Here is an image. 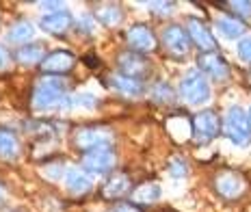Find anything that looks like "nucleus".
<instances>
[{"label":"nucleus","mask_w":251,"mask_h":212,"mask_svg":"<svg viewBox=\"0 0 251 212\" xmlns=\"http://www.w3.org/2000/svg\"><path fill=\"white\" fill-rule=\"evenodd\" d=\"M247 119H249V128H251V108L247 111Z\"/></svg>","instance_id":"nucleus-32"},{"label":"nucleus","mask_w":251,"mask_h":212,"mask_svg":"<svg viewBox=\"0 0 251 212\" xmlns=\"http://www.w3.org/2000/svg\"><path fill=\"white\" fill-rule=\"evenodd\" d=\"M238 56L245 61V63H251V37L240 39V44H238Z\"/></svg>","instance_id":"nucleus-27"},{"label":"nucleus","mask_w":251,"mask_h":212,"mask_svg":"<svg viewBox=\"0 0 251 212\" xmlns=\"http://www.w3.org/2000/svg\"><path fill=\"white\" fill-rule=\"evenodd\" d=\"M72 143L82 154L93 152V149H111V145L115 143V134L106 126H82L74 130Z\"/></svg>","instance_id":"nucleus-1"},{"label":"nucleus","mask_w":251,"mask_h":212,"mask_svg":"<svg viewBox=\"0 0 251 212\" xmlns=\"http://www.w3.org/2000/svg\"><path fill=\"white\" fill-rule=\"evenodd\" d=\"M126 44L137 54H148L156 50V37L145 24H134L126 30Z\"/></svg>","instance_id":"nucleus-8"},{"label":"nucleus","mask_w":251,"mask_h":212,"mask_svg":"<svg viewBox=\"0 0 251 212\" xmlns=\"http://www.w3.org/2000/svg\"><path fill=\"white\" fill-rule=\"evenodd\" d=\"M18 152H20L18 137L11 130H7V128H0V158L11 160L18 156Z\"/></svg>","instance_id":"nucleus-21"},{"label":"nucleus","mask_w":251,"mask_h":212,"mask_svg":"<svg viewBox=\"0 0 251 212\" xmlns=\"http://www.w3.org/2000/svg\"><path fill=\"white\" fill-rule=\"evenodd\" d=\"M63 180H65V186H67V190H70V195H74V197H85L89 190L93 188V180L78 167L67 169Z\"/></svg>","instance_id":"nucleus-16"},{"label":"nucleus","mask_w":251,"mask_h":212,"mask_svg":"<svg viewBox=\"0 0 251 212\" xmlns=\"http://www.w3.org/2000/svg\"><path fill=\"white\" fill-rule=\"evenodd\" d=\"M217 28L221 30V33L226 35L227 39H236V37H240V35L245 33V24L240 22L238 18H234V15L219 18V20H217Z\"/></svg>","instance_id":"nucleus-23"},{"label":"nucleus","mask_w":251,"mask_h":212,"mask_svg":"<svg viewBox=\"0 0 251 212\" xmlns=\"http://www.w3.org/2000/svg\"><path fill=\"white\" fill-rule=\"evenodd\" d=\"M163 44H165V48L176 56L186 54L188 48H191V39H188L186 30L182 26H177V24H171V26H167L163 30Z\"/></svg>","instance_id":"nucleus-14"},{"label":"nucleus","mask_w":251,"mask_h":212,"mask_svg":"<svg viewBox=\"0 0 251 212\" xmlns=\"http://www.w3.org/2000/svg\"><path fill=\"white\" fill-rule=\"evenodd\" d=\"M115 160L113 149H93L82 156V167L91 173H108L115 167Z\"/></svg>","instance_id":"nucleus-12"},{"label":"nucleus","mask_w":251,"mask_h":212,"mask_svg":"<svg viewBox=\"0 0 251 212\" xmlns=\"http://www.w3.org/2000/svg\"><path fill=\"white\" fill-rule=\"evenodd\" d=\"M160 195H163V190H160L158 184L154 182H148V184H141L137 190H134V204L137 206H150V204H156V201L160 199Z\"/></svg>","instance_id":"nucleus-22"},{"label":"nucleus","mask_w":251,"mask_h":212,"mask_svg":"<svg viewBox=\"0 0 251 212\" xmlns=\"http://www.w3.org/2000/svg\"><path fill=\"white\" fill-rule=\"evenodd\" d=\"M117 67L122 76H128V78H134L139 82L150 74V61L145 59V54H137L132 50L117 56Z\"/></svg>","instance_id":"nucleus-7"},{"label":"nucleus","mask_w":251,"mask_h":212,"mask_svg":"<svg viewBox=\"0 0 251 212\" xmlns=\"http://www.w3.org/2000/svg\"><path fill=\"white\" fill-rule=\"evenodd\" d=\"M150 7L156 15H169V13H174L176 2H151Z\"/></svg>","instance_id":"nucleus-28"},{"label":"nucleus","mask_w":251,"mask_h":212,"mask_svg":"<svg viewBox=\"0 0 251 212\" xmlns=\"http://www.w3.org/2000/svg\"><path fill=\"white\" fill-rule=\"evenodd\" d=\"M197 65L206 76H210L212 80H226L229 76V65L223 61V56L217 52H201L197 59Z\"/></svg>","instance_id":"nucleus-13"},{"label":"nucleus","mask_w":251,"mask_h":212,"mask_svg":"<svg viewBox=\"0 0 251 212\" xmlns=\"http://www.w3.org/2000/svg\"><path fill=\"white\" fill-rule=\"evenodd\" d=\"M65 89H63V82L56 78H48L44 82H39L37 89L33 91V108L37 111H48V108L61 106L65 102Z\"/></svg>","instance_id":"nucleus-3"},{"label":"nucleus","mask_w":251,"mask_h":212,"mask_svg":"<svg viewBox=\"0 0 251 212\" xmlns=\"http://www.w3.org/2000/svg\"><path fill=\"white\" fill-rule=\"evenodd\" d=\"M0 197H2V190H0Z\"/></svg>","instance_id":"nucleus-33"},{"label":"nucleus","mask_w":251,"mask_h":212,"mask_svg":"<svg viewBox=\"0 0 251 212\" xmlns=\"http://www.w3.org/2000/svg\"><path fill=\"white\" fill-rule=\"evenodd\" d=\"M7 65H9V52L0 46V70H4Z\"/></svg>","instance_id":"nucleus-30"},{"label":"nucleus","mask_w":251,"mask_h":212,"mask_svg":"<svg viewBox=\"0 0 251 212\" xmlns=\"http://www.w3.org/2000/svg\"><path fill=\"white\" fill-rule=\"evenodd\" d=\"M169 171H171V175L174 178H184L186 175V163L182 158H171V163H169Z\"/></svg>","instance_id":"nucleus-26"},{"label":"nucleus","mask_w":251,"mask_h":212,"mask_svg":"<svg viewBox=\"0 0 251 212\" xmlns=\"http://www.w3.org/2000/svg\"><path fill=\"white\" fill-rule=\"evenodd\" d=\"M72 22H74L72 13L61 9V11H52L50 15H44L39 20V28L50 35H65L72 28Z\"/></svg>","instance_id":"nucleus-15"},{"label":"nucleus","mask_w":251,"mask_h":212,"mask_svg":"<svg viewBox=\"0 0 251 212\" xmlns=\"http://www.w3.org/2000/svg\"><path fill=\"white\" fill-rule=\"evenodd\" d=\"M80 24H82V30H87V33L91 30V33H93V26H89V18H82Z\"/></svg>","instance_id":"nucleus-31"},{"label":"nucleus","mask_w":251,"mask_h":212,"mask_svg":"<svg viewBox=\"0 0 251 212\" xmlns=\"http://www.w3.org/2000/svg\"><path fill=\"white\" fill-rule=\"evenodd\" d=\"M33 37H35V26L30 22H26V20L15 22L7 33V41L9 44H15V46H22V44L26 46V41H30Z\"/></svg>","instance_id":"nucleus-19"},{"label":"nucleus","mask_w":251,"mask_h":212,"mask_svg":"<svg viewBox=\"0 0 251 212\" xmlns=\"http://www.w3.org/2000/svg\"><path fill=\"white\" fill-rule=\"evenodd\" d=\"M113 91H117L119 95H126V97H137L143 93V82L134 80V78H128V76H122V74H115L111 76L108 80Z\"/></svg>","instance_id":"nucleus-17"},{"label":"nucleus","mask_w":251,"mask_h":212,"mask_svg":"<svg viewBox=\"0 0 251 212\" xmlns=\"http://www.w3.org/2000/svg\"><path fill=\"white\" fill-rule=\"evenodd\" d=\"M76 65V56L67 50H56V52L46 54V59L41 61L39 70L44 74H52V76H65L74 70Z\"/></svg>","instance_id":"nucleus-9"},{"label":"nucleus","mask_w":251,"mask_h":212,"mask_svg":"<svg viewBox=\"0 0 251 212\" xmlns=\"http://www.w3.org/2000/svg\"><path fill=\"white\" fill-rule=\"evenodd\" d=\"M180 95L184 97L188 104H206L210 100V85L203 78L200 71H191L184 76V80L180 82Z\"/></svg>","instance_id":"nucleus-5"},{"label":"nucleus","mask_w":251,"mask_h":212,"mask_svg":"<svg viewBox=\"0 0 251 212\" xmlns=\"http://www.w3.org/2000/svg\"><path fill=\"white\" fill-rule=\"evenodd\" d=\"M128 193H132V180L124 171H115L108 175V180L102 184V190H100L102 199H106V201H117L126 197Z\"/></svg>","instance_id":"nucleus-10"},{"label":"nucleus","mask_w":251,"mask_h":212,"mask_svg":"<svg viewBox=\"0 0 251 212\" xmlns=\"http://www.w3.org/2000/svg\"><path fill=\"white\" fill-rule=\"evenodd\" d=\"M223 7L232 9L234 13L243 15V18H251V2H245V0H234V2H227Z\"/></svg>","instance_id":"nucleus-25"},{"label":"nucleus","mask_w":251,"mask_h":212,"mask_svg":"<svg viewBox=\"0 0 251 212\" xmlns=\"http://www.w3.org/2000/svg\"><path fill=\"white\" fill-rule=\"evenodd\" d=\"M221 132L226 134L229 141L238 147H245L251 141V128H249V119H247V111L240 106H232L227 108L226 117L221 123Z\"/></svg>","instance_id":"nucleus-2"},{"label":"nucleus","mask_w":251,"mask_h":212,"mask_svg":"<svg viewBox=\"0 0 251 212\" xmlns=\"http://www.w3.org/2000/svg\"><path fill=\"white\" fill-rule=\"evenodd\" d=\"M221 134V119L214 111H201L191 117V137L197 143H210Z\"/></svg>","instance_id":"nucleus-4"},{"label":"nucleus","mask_w":251,"mask_h":212,"mask_svg":"<svg viewBox=\"0 0 251 212\" xmlns=\"http://www.w3.org/2000/svg\"><path fill=\"white\" fill-rule=\"evenodd\" d=\"M151 95H154V100L160 102V104H165V102H171V100H174V91H171L169 87L165 85V82H158V85L151 89Z\"/></svg>","instance_id":"nucleus-24"},{"label":"nucleus","mask_w":251,"mask_h":212,"mask_svg":"<svg viewBox=\"0 0 251 212\" xmlns=\"http://www.w3.org/2000/svg\"><path fill=\"white\" fill-rule=\"evenodd\" d=\"M111 212H141V208L137 204H130V201H122V204L113 206Z\"/></svg>","instance_id":"nucleus-29"},{"label":"nucleus","mask_w":251,"mask_h":212,"mask_svg":"<svg viewBox=\"0 0 251 212\" xmlns=\"http://www.w3.org/2000/svg\"><path fill=\"white\" fill-rule=\"evenodd\" d=\"M96 18L102 26L113 28V26H117V24H122L124 13L117 4H100V7L96 9Z\"/></svg>","instance_id":"nucleus-20"},{"label":"nucleus","mask_w":251,"mask_h":212,"mask_svg":"<svg viewBox=\"0 0 251 212\" xmlns=\"http://www.w3.org/2000/svg\"><path fill=\"white\" fill-rule=\"evenodd\" d=\"M188 39L195 44V48H200L201 52H217V41H214L210 28L206 26L203 22H200V20L195 18H188Z\"/></svg>","instance_id":"nucleus-11"},{"label":"nucleus","mask_w":251,"mask_h":212,"mask_svg":"<svg viewBox=\"0 0 251 212\" xmlns=\"http://www.w3.org/2000/svg\"><path fill=\"white\" fill-rule=\"evenodd\" d=\"M15 59L22 65H41V61L46 59V50L41 44H26L22 48H18Z\"/></svg>","instance_id":"nucleus-18"},{"label":"nucleus","mask_w":251,"mask_h":212,"mask_svg":"<svg viewBox=\"0 0 251 212\" xmlns=\"http://www.w3.org/2000/svg\"><path fill=\"white\" fill-rule=\"evenodd\" d=\"M245 188H247V182L234 169H223V171H219L214 175V190L223 199H236L245 193Z\"/></svg>","instance_id":"nucleus-6"}]
</instances>
